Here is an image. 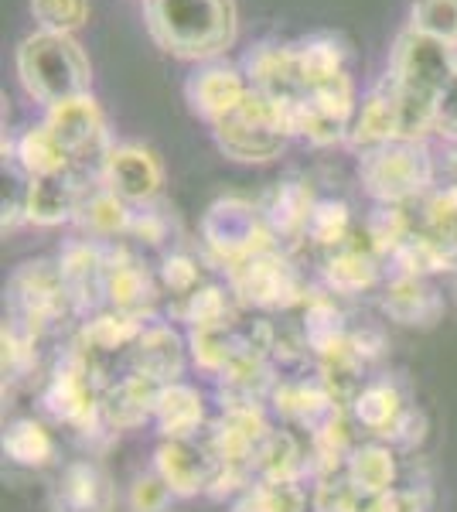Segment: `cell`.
Masks as SVG:
<instances>
[{
    "mask_svg": "<svg viewBox=\"0 0 457 512\" xmlns=\"http://www.w3.org/2000/svg\"><path fill=\"white\" fill-rule=\"evenodd\" d=\"M157 396H161V383L154 379L130 373L123 369L120 376H113L103 390V420L106 427L120 437L130 431H140L144 424H154Z\"/></svg>",
    "mask_w": 457,
    "mask_h": 512,
    "instance_id": "23",
    "label": "cell"
},
{
    "mask_svg": "<svg viewBox=\"0 0 457 512\" xmlns=\"http://www.w3.org/2000/svg\"><path fill=\"white\" fill-rule=\"evenodd\" d=\"M130 222H134V205L110 192L99 178L96 185H86L76 212V226L82 236L96 239V243H120L123 236H130Z\"/></svg>",
    "mask_w": 457,
    "mask_h": 512,
    "instance_id": "31",
    "label": "cell"
},
{
    "mask_svg": "<svg viewBox=\"0 0 457 512\" xmlns=\"http://www.w3.org/2000/svg\"><path fill=\"white\" fill-rule=\"evenodd\" d=\"M437 134L444 140H457V69L437 99Z\"/></svg>",
    "mask_w": 457,
    "mask_h": 512,
    "instance_id": "52",
    "label": "cell"
},
{
    "mask_svg": "<svg viewBox=\"0 0 457 512\" xmlns=\"http://www.w3.org/2000/svg\"><path fill=\"white\" fill-rule=\"evenodd\" d=\"M314 205H318V198H314L311 181H304V178H284L270 188L267 198L260 202V209L280 250H290V246L304 243Z\"/></svg>",
    "mask_w": 457,
    "mask_h": 512,
    "instance_id": "25",
    "label": "cell"
},
{
    "mask_svg": "<svg viewBox=\"0 0 457 512\" xmlns=\"http://www.w3.org/2000/svg\"><path fill=\"white\" fill-rule=\"evenodd\" d=\"M106 260H110V267H106V308L134 318H154L157 301L164 294L157 270L147 267L144 256L123 239L106 243Z\"/></svg>",
    "mask_w": 457,
    "mask_h": 512,
    "instance_id": "13",
    "label": "cell"
},
{
    "mask_svg": "<svg viewBox=\"0 0 457 512\" xmlns=\"http://www.w3.org/2000/svg\"><path fill=\"white\" fill-rule=\"evenodd\" d=\"M157 280H161V291L171 301L195 294L205 284V267L202 256H195L191 250H168L161 256V267H157Z\"/></svg>",
    "mask_w": 457,
    "mask_h": 512,
    "instance_id": "44",
    "label": "cell"
},
{
    "mask_svg": "<svg viewBox=\"0 0 457 512\" xmlns=\"http://www.w3.org/2000/svg\"><path fill=\"white\" fill-rule=\"evenodd\" d=\"M294 52H297V69H301L304 93L314 86H321V82L345 76L348 72L345 69V48L338 45V38H331V35L307 38V41H301V45H294Z\"/></svg>",
    "mask_w": 457,
    "mask_h": 512,
    "instance_id": "42",
    "label": "cell"
},
{
    "mask_svg": "<svg viewBox=\"0 0 457 512\" xmlns=\"http://www.w3.org/2000/svg\"><path fill=\"white\" fill-rule=\"evenodd\" d=\"M297 315H301L297 325H301V332H304V342H307V349H311V359H318V355L348 342L352 325H348V315L342 311V301H338L331 291H324L321 284H311V291H307Z\"/></svg>",
    "mask_w": 457,
    "mask_h": 512,
    "instance_id": "32",
    "label": "cell"
},
{
    "mask_svg": "<svg viewBox=\"0 0 457 512\" xmlns=\"http://www.w3.org/2000/svg\"><path fill=\"white\" fill-rule=\"evenodd\" d=\"M267 407L277 424L294 427L304 437L321 431L328 420H335L342 410H348L324 390V383L314 373H284L277 379V386H273Z\"/></svg>",
    "mask_w": 457,
    "mask_h": 512,
    "instance_id": "14",
    "label": "cell"
},
{
    "mask_svg": "<svg viewBox=\"0 0 457 512\" xmlns=\"http://www.w3.org/2000/svg\"><path fill=\"white\" fill-rule=\"evenodd\" d=\"M226 284L243 311H260V315H290L301 311L307 291V277L301 274L287 250H267L226 270Z\"/></svg>",
    "mask_w": 457,
    "mask_h": 512,
    "instance_id": "7",
    "label": "cell"
},
{
    "mask_svg": "<svg viewBox=\"0 0 457 512\" xmlns=\"http://www.w3.org/2000/svg\"><path fill=\"white\" fill-rule=\"evenodd\" d=\"M48 512H116L120 492L113 475L93 454L62 461L45 492Z\"/></svg>",
    "mask_w": 457,
    "mask_h": 512,
    "instance_id": "12",
    "label": "cell"
},
{
    "mask_svg": "<svg viewBox=\"0 0 457 512\" xmlns=\"http://www.w3.org/2000/svg\"><path fill=\"white\" fill-rule=\"evenodd\" d=\"M174 502H178V495L168 489V482L154 468L137 472L130 478L127 492H123V509L127 512H168Z\"/></svg>",
    "mask_w": 457,
    "mask_h": 512,
    "instance_id": "47",
    "label": "cell"
},
{
    "mask_svg": "<svg viewBox=\"0 0 457 512\" xmlns=\"http://www.w3.org/2000/svg\"><path fill=\"white\" fill-rule=\"evenodd\" d=\"M82 192H86V175H79V171L28 178V185L21 192L24 222H31L38 229H55L65 226V222H76Z\"/></svg>",
    "mask_w": 457,
    "mask_h": 512,
    "instance_id": "22",
    "label": "cell"
},
{
    "mask_svg": "<svg viewBox=\"0 0 457 512\" xmlns=\"http://www.w3.org/2000/svg\"><path fill=\"white\" fill-rule=\"evenodd\" d=\"M14 161L24 171V178H48V175H65L76 171L65 154V147L58 144L55 134L48 130V123L41 120L35 127H28L14 144Z\"/></svg>",
    "mask_w": 457,
    "mask_h": 512,
    "instance_id": "37",
    "label": "cell"
},
{
    "mask_svg": "<svg viewBox=\"0 0 457 512\" xmlns=\"http://www.w3.org/2000/svg\"><path fill=\"white\" fill-rule=\"evenodd\" d=\"M58 274L65 280V291H69L72 304L79 311V321L96 315V311L106 308V243H96V239H69V243L58 250L55 256Z\"/></svg>",
    "mask_w": 457,
    "mask_h": 512,
    "instance_id": "17",
    "label": "cell"
},
{
    "mask_svg": "<svg viewBox=\"0 0 457 512\" xmlns=\"http://www.w3.org/2000/svg\"><path fill=\"white\" fill-rule=\"evenodd\" d=\"M171 229H174V219L168 216V209H161V202H151V205H140V209H134L130 239L140 246L164 250V246L171 243Z\"/></svg>",
    "mask_w": 457,
    "mask_h": 512,
    "instance_id": "49",
    "label": "cell"
},
{
    "mask_svg": "<svg viewBox=\"0 0 457 512\" xmlns=\"http://www.w3.org/2000/svg\"><path fill=\"white\" fill-rule=\"evenodd\" d=\"M41 338H35L28 328H21L18 321L4 318L0 328V373H4V390L7 386H21L31 376H38L41 369Z\"/></svg>",
    "mask_w": 457,
    "mask_h": 512,
    "instance_id": "39",
    "label": "cell"
},
{
    "mask_svg": "<svg viewBox=\"0 0 457 512\" xmlns=\"http://www.w3.org/2000/svg\"><path fill=\"white\" fill-rule=\"evenodd\" d=\"M318 284L331 291L338 301L376 294L386 284V267L365 243H348L335 253H324L318 263Z\"/></svg>",
    "mask_w": 457,
    "mask_h": 512,
    "instance_id": "20",
    "label": "cell"
},
{
    "mask_svg": "<svg viewBox=\"0 0 457 512\" xmlns=\"http://www.w3.org/2000/svg\"><path fill=\"white\" fill-rule=\"evenodd\" d=\"M410 28L457 48V0H413Z\"/></svg>",
    "mask_w": 457,
    "mask_h": 512,
    "instance_id": "46",
    "label": "cell"
},
{
    "mask_svg": "<svg viewBox=\"0 0 457 512\" xmlns=\"http://www.w3.org/2000/svg\"><path fill=\"white\" fill-rule=\"evenodd\" d=\"M345 475L365 499H379V495L393 492L403 478V454L386 441H372L362 437L359 448L352 451L345 465Z\"/></svg>",
    "mask_w": 457,
    "mask_h": 512,
    "instance_id": "33",
    "label": "cell"
},
{
    "mask_svg": "<svg viewBox=\"0 0 457 512\" xmlns=\"http://www.w3.org/2000/svg\"><path fill=\"white\" fill-rule=\"evenodd\" d=\"M400 140V110H396V89L393 79H382L369 96L355 106L352 127H348V140L355 154L376 151L382 144Z\"/></svg>",
    "mask_w": 457,
    "mask_h": 512,
    "instance_id": "27",
    "label": "cell"
},
{
    "mask_svg": "<svg viewBox=\"0 0 457 512\" xmlns=\"http://www.w3.org/2000/svg\"><path fill=\"white\" fill-rule=\"evenodd\" d=\"M359 181L376 205H413L437 188V158L427 140H393L362 154Z\"/></svg>",
    "mask_w": 457,
    "mask_h": 512,
    "instance_id": "4",
    "label": "cell"
},
{
    "mask_svg": "<svg viewBox=\"0 0 457 512\" xmlns=\"http://www.w3.org/2000/svg\"><path fill=\"white\" fill-rule=\"evenodd\" d=\"M212 137L226 158L239 164H267L284 154L290 134L287 110L277 99L263 96L260 89H249V96L212 123Z\"/></svg>",
    "mask_w": 457,
    "mask_h": 512,
    "instance_id": "6",
    "label": "cell"
},
{
    "mask_svg": "<svg viewBox=\"0 0 457 512\" xmlns=\"http://www.w3.org/2000/svg\"><path fill=\"white\" fill-rule=\"evenodd\" d=\"M348 342H352V349L362 355L365 366H376V362L386 359V328L382 325H352V332H348Z\"/></svg>",
    "mask_w": 457,
    "mask_h": 512,
    "instance_id": "51",
    "label": "cell"
},
{
    "mask_svg": "<svg viewBox=\"0 0 457 512\" xmlns=\"http://www.w3.org/2000/svg\"><path fill=\"white\" fill-rule=\"evenodd\" d=\"M151 468L168 482V489L178 499H198L209 492V482L215 475V454L209 451L205 437L191 441H157Z\"/></svg>",
    "mask_w": 457,
    "mask_h": 512,
    "instance_id": "21",
    "label": "cell"
},
{
    "mask_svg": "<svg viewBox=\"0 0 457 512\" xmlns=\"http://www.w3.org/2000/svg\"><path fill=\"white\" fill-rule=\"evenodd\" d=\"M7 318L28 328L35 338H55L79 325V311L72 304L65 280L55 260H28L7 280Z\"/></svg>",
    "mask_w": 457,
    "mask_h": 512,
    "instance_id": "5",
    "label": "cell"
},
{
    "mask_svg": "<svg viewBox=\"0 0 457 512\" xmlns=\"http://www.w3.org/2000/svg\"><path fill=\"white\" fill-rule=\"evenodd\" d=\"M212 407L209 396L198 390L188 379L161 386L157 396V410H154V427L164 441H191V437H205L212 424Z\"/></svg>",
    "mask_w": 457,
    "mask_h": 512,
    "instance_id": "24",
    "label": "cell"
},
{
    "mask_svg": "<svg viewBox=\"0 0 457 512\" xmlns=\"http://www.w3.org/2000/svg\"><path fill=\"white\" fill-rule=\"evenodd\" d=\"M454 69H457V55L444 41L423 35L417 28H406L403 35L396 38L389 76L400 86V93L437 103L447 79L454 76Z\"/></svg>",
    "mask_w": 457,
    "mask_h": 512,
    "instance_id": "10",
    "label": "cell"
},
{
    "mask_svg": "<svg viewBox=\"0 0 457 512\" xmlns=\"http://www.w3.org/2000/svg\"><path fill=\"white\" fill-rule=\"evenodd\" d=\"M0 448H4L7 465L24 468V472H55L62 465V448H58L55 427L41 417L7 420Z\"/></svg>",
    "mask_w": 457,
    "mask_h": 512,
    "instance_id": "26",
    "label": "cell"
},
{
    "mask_svg": "<svg viewBox=\"0 0 457 512\" xmlns=\"http://www.w3.org/2000/svg\"><path fill=\"white\" fill-rule=\"evenodd\" d=\"M147 31L174 59L209 62L236 41L232 0H144Z\"/></svg>",
    "mask_w": 457,
    "mask_h": 512,
    "instance_id": "2",
    "label": "cell"
},
{
    "mask_svg": "<svg viewBox=\"0 0 457 512\" xmlns=\"http://www.w3.org/2000/svg\"><path fill=\"white\" fill-rule=\"evenodd\" d=\"M239 349V328H202V332H188V359L191 369L202 376L219 379Z\"/></svg>",
    "mask_w": 457,
    "mask_h": 512,
    "instance_id": "43",
    "label": "cell"
},
{
    "mask_svg": "<svg viewBox=\"0 0 457 512\" xmlns=\"http://www.w3.org/2000/svg\"><path fill=\"white\" fill-rule=\"evenodd\" d=\"M352 229H355V219L345 198H318V205H314V212H311V222H307L304 243H311L314 250H321V253H335L352 243Z\"/></svg>",
    "mask_w": 457,
    "mask_h": 512,
    "instance_id": "41",
    "label": "cell"
},
{
    "mask_svg": "<svg viewBox=\"0 0 457 512\" xmlns=\"http://www.w3.org/2000/svg\"><path fill=\"white\" fill-rule=\"evenodd\" d=\"M198 236H202L205 256L222 270L236 267L256 253L277 250V239L263 219V209L243 195L215 198L198 222Z\"/></svg>",
    "mask_w": 457,
    "mask_h": 512,
    "instance_id": "8",
    "label": "cell"
},
{
    "mask_svg": "<svg viewBox=\"0 0 457 512\" xmlns=\"http://www.w3.org/2000/svg\"><path fill=\"white\" fill-rule=\"evenodd\" d=\"M365 495L345 472L321 475L311 482V512H365Z\"/></svg>",
    "mask_w": 457,
    "mask_h": 512,
    "instance_id": "45",
    "label": "cell"
},
{
    "mask_svg": "<svg viewBox=\"0 0 457 512\" xmlns=\"http://www.w3.org/2000/svg\"><path fill=\"white\" fill-rule=\"evenodd\" d=\"M249 79L243 72L229 69V65H205L195 76L185 82V96L191 113H198L202 120H209V127L215 120H222L226 113L236 110L239 103L249 96Z\"/></svg>",
    "mask_w": 457,
    "mask_h": 512,
    "instance_id": "28",
    "label": "cell"
},
{
    "mask_svg": "<svg viewBox=\"0 0 457 512\" xmlns=\"http://www.w3.org/2000/svg\"><path fill=\"white\" fill-rule=\"evenodd\" d=\"M18 79L35 103L45 110L62 106L69 99L89 96V69L86 52L72 41V35H55V31H38L24 38L18 48Z\"/></svg>",
    "mask_w": 457,
    "mask_h": 512,
    "instance_id": "3",
    "label": "cell"
},
{
    "mask_svg": "<svg viewBox=\"0 0 457 512\" xmlns=\"http://www.w3.org/2000/svg\"><path fill=\"white\" fill-rule=\"evenodd\" d=\"M147 318H134V315H123V311H113V308H103L96 315L82 318L76 328H72V345L86 349L89 355L96 359L110 362L116 355L127 359V352L134 349V342L144 332Z\"/></svg>",
    "mask_w": 457,
    "mask_h": 512,
    "instance_id": "29",
    "label": "cell"
},
{
    "mask_svg": "<svg viewBox=\"0 0 457 512\" xmlns=\"http://www.w3.org/2000/svg\"><path fill=\"white\" fill-rule=\"evenodd\" d=\"M417 226H420V219L410 216V205H376L362 226V239H365V246L386 263L406 239L417 233Z\"/></svg>",
    "mask_w": 457,
    "mask_h": 512,
    "instance_id": "38",
    "label": "cell"
},
{
    "mask_svg": "<svg viewBox=\"0 0 457 512\" xmlns=\"http://www.w3.org/2000/svg\"><path fill=\"white\" fill-rule=\"evenodd\" d=\"M314 366V376L324 383V390L335 396L342 407H352L355 396L365 390V383H369V366L362 362V355L352 349V342H342L338 349L318 355V359L311 362Z\"/></svg>",
    "mask_w": 457,
    "mask_h": 512,
    "instance_id": "36",
    "label": "cell"
},
{
    "mask_svg": "<svg viewBox=\"0 0 457 512\" xmlns=\"http://www.w3.org/2000/svg\"><path fill=\"white\" fill-rule=\"evenodd\" d=\"M273 424H277V420H273L267 403L219 407V414L212 417L209 431H205V444H209V451L215 454V465L243 468V472L253 475L256 451L267 441Z\"/></svg>",
    "mask_w": 457,
    "mask_h": 512,
    "instance_id": "11",
    "label": "cell"
},
{
    "mask_svg": "<svg viewBox=\"0 0 457 512\" xmlns=\"http://www.w3.org/2000/svg\"><path fill=\"white\" fill-rule=\"evenodd\" d=\"M434 506V492L430 485H396L393 492L379 495V499L365 502V512H430Z\"/></svg>",
    "mask_w": 457,
    "mask_h": 512,
    "instance_id": "50",
    "label": "cell"
},
{
    "mask_svg": "<svg viewBox=\"0 0 457 512\" xmlns=\"http://www.w3.org/2000/svg\"><path fill=\"white\" fill-rule=\"evenodd\" d=\"M45 123L55 134L58 144L65 147L72 168H76L79 175L99 178V171H103V164L116 144H113L110 127H106V117H103V110H99L96 99L79 96L62 106H52V110L45 113Z\"/></svg>",
    "mask_w": 457,
    "mask_h": 512,
    "instance_id": "9",
    "label": "cell"
},
{
    "mask_svg": "<svg viewBox=\"0 0 457 512\" xmlns=\"http://www.w3.org/2000/svg\"><path fill=\"white\" fill-rule=\"evenodd\" d=\"M110 362L96 359L79 345H65L55 355L41 383V410L55 427H65L79 437L93 454L96 444L116 441V434L103 420V390L113 376H106Z\"/></svg>",
    "mask_w": 457,
    "mask_h": 512,
    "instance_id": "1",
    "label": "cell"
},
{
    "mask_svg": "<svg viewBox=\"0 0 457 512\" xmlns=\"http://www.w3.org/2000/svg\"><path fill=\"white\" fill-rule=\"evenodd\" d=\"M110 192H116L123 202H130L134 209L151 205L164 192V164L161 158L144 144H116L106 158L103 171H99Z\"/></svg>",
    "mask_w": 457,
    "mask_h": 512,
    "instance_id": "19",
    "label": "cell"
},
{
    "mask_svg": "<svg viewBox=\"0 0 457 512\" xmlns=\"http://www.w3.org/2000/svg\"><path fill=\"white\" fill-rule=\"evenodd\" d=\"M229 512H311V489L304 482L256 478L236 502H229Z\"/></svg>",
    "mask_w": 457,
    "mask_h": 512,
    "instance_id": "40",
    "label": "cell"
},
{
    "mask_svg": "<svg viewBox=\"0 0 457 512\" xmlns=\"http://www.w3.org/2000/svg\"><path fill=\"white\" fill-rule=\"evenodd\" d=\"M447 287H451V294H454V301H457V270L451 277H447Z\"/></svg>",
    "mask_w": 457,
    "mask_h": 512,
    "instance_id": "53",
    "label": "cell"
},
{
    "mask_svg": "<svg viewBox=\"0 0 457 512\" xmlns=\"http://www.w3.org/2000/svg\"><path fill=\"white\" fill-rule=\"evenodd\" d=\"M379 311L400 328L430 332L447 315V294L444 287H437V280L389 274L379 291Z\"/></svg>",
    "mask_w": 457,
    "mask_h": 512,
    "instance_id": "18",
    "label": "cell"
},
{
    "mask_svg": "<svg viewBox=\"0 0 457 512\" xmlns=\"http://www.w3.org/2000/svg\"><path fill=\"white\" fill-rule=\"evenodd\" d=\"M188 366H191L188 332H181L171 318H157V315L147 318L144 332H140L134 349L123 359V369L154 379V383H161V386L185 379Z\"/></svg>",
    "mask_w": 457,
    "mask_h": 512,
    "instance_id": "15",
    "label": "cell"
},
{
    "mask_svg": "<svg viewBox=\"0 0 457 512\" xmlns=\"http://www.w3.org/2000/svg\"><path fill=\"white\" fill-rule=\"evenodd\" d=\"M253 475L263 482H311L307 437L287 424H273L253 461Z\"/></svg>",
    "mask_w": 457,
    "mask_h": 512,
    "instance_id": "30",
    "label": "cell"
},
{
    "mask_svg": "<svg viewBox=\"0 0 457 512\" xmlns=\"http://www.w3.org/2000/svg\"><path fill=\"white\" fill-rule=\"evenodd\" d=\"M31 18L41 31L72 35L89 21V0H31Z\"/></svg>",
    "mask_w": 457,
    "mask_h": 512,
    "instance_id": "48",
    "label": "cell"
},
{
    "mask_svg": "<svg viewBox=\"0 0 457 512\" xmlns=\"http://www.w3.org/2000/svg\"><path fill=\"white\" fill-rule=\"evenodd\" d=\"M454 270H457V246L444 243V239H437L434 233H427V229H420V226H417V233L386 260V277L403 274V277L437 280V277H451Z\"/></svg>",
    "mask_w": 457,
    "mask_h": 512,
    "instance_id": "35",
    "label": "cell"
},
{
    "mask_svg": "<svg viewBox=\"0 0 457 512\" xmlns=\"http://www.w3.org/2000/svg\"><path fill=\"white\" fill-rule=\"evenodd\" d=\"M413 407H417V400L410 396L403 379L382 373L365 383V390L355 396L348 414L359 424L362 437L393 444V437L400 434V427L406 424V417L413 414Z\"/></svg>",
    "mask_w": 457,
    "mask_h": 512,
    "instance_id": "16",
    "label": "cell"
},
{
    "mask_svg": "<svg viewBox=\"0 0 457 512\" xmlns=\"http://www.w3.org/2000/svg\"><path fill=\"white\" fill-rule=\"evenodd\" d=\"M239 301L232 297L229 284L219 280H205L195 294L181 297L171 304L168 318L178 321L185 332H202V328H239Z\"/></svg>",
    "mask_w": 457,
    "mask_h": 512,
    "instance_id": "34",
    "label": "cell"
}]
</instances>
